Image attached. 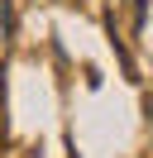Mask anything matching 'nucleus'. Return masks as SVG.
I'll list each match as a JSON object with an SVG mask.
<instances>
[{
  "mask_svg": "<svg viewBox=\"0 0 153 158\" xmlns=\"http://www.w3.org/2000/svg\"><path fill=\"white\" fill-rule=\"evenodd\" d=\"M129 5H134V29H139L143 24V0H129Z\"/></svg>",
  "mask_w": 153,
  "mask_h": 158,
  "instance_id": "f257e3e1",
  "label": "nucleus"
},
{
  "mask_svg": "<svg viewBox=\"0 0 153 158\" xmlns=\"http://www.w3.org/2000/svg\"><path fill=\"white\" fill-rule=\"evenodd\" d=\"M0 144H5V120H0Z\"/></svg>",
  "mask_w": 153,
  "mask_h": 158,
  "instance_id": "f03ea898",
  "label": "nucleus"
}]
</instances>
